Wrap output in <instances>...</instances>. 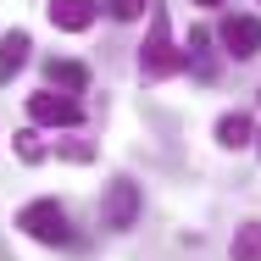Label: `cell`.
<instances>
[{"mask_svg": "<svg viewBox=\"0 0 261 261\" xmlns=\"http://www.w3.org/2000/svg\"><path fill=\"white\" fill-rule=\"evenodd\" d=\"M178 67H184V50H178V39H172V22H167V11L150 0V34H145V45H139V78H172Z\"/></svg>", "mask_w": 261, "mask_h": 261, "instance_id": "obj_1", "label": "cell"}, {"mask_svg": "<svg viewBox=\"0 0 261 261\" xmlns=\"http://www.w3.org/2000/svg\"><path fill=\"white\" fill-rule=\"evenodd\" d=\"M17 228L34 239V245H72V228H67V211L56 200H28L17 211Z\"/></svg>", "mask_w": 261, "mask_h": 261, "instance_id": "obj_2", "label": "cell"}, {"mask_svg": "<svg viewBox=\"0 0 261 261\" xmlns=\"http://www.w3.org/2000/svg\"><path fill=\"white\" fill-rule=\"evenodd\" d=\"M139 184H128V178H117L111 189H106V200H100V228H111V233H128L134 222H139Z\"/></svg>", "mask_w": 261, "mask_h": 261, "instance_id": "obj_3", "label": "cell"}, {"mask_svg": "<svg viewBox=\"0 0 261 261\" xmlns=\"http://www.w3.org/2000/svg\"><path fill=\"white\" fill-rule=\"evenodd\" d=\"M28 117H34L39 128H78V122H84V106L72 100V95L39 89V95H28Z\"/></svg>", "mask_w": 261, "mask_h": 261, "instance_id": "obj_4", "label": "cell"}, {"mask_svg": "<svg viewBox=\"0 0 261 261\" xmlns=\"http://www.w3.org/2000/svg\"><path fill=\"white\" fill-rule=\"evenodd\" d=\"M222 50L233 61H250L261 50V17H228L222 22Z\"/></svg>", "mask_w": 261, "mask_h": 261, "instance_id": "obj_5", "label": "cell"}, {"mask_svg": "<svg viewBox=\"0 0 261 261\" xmlns=\"http://www.w3.org/2000/svg\"><path fill=\"white\" fill-rule=\"evenodd\" d=\"M95 11H100V0H50V22L61 34H84L95 22Z\"/></svg>", "mask_w": 261, "mask_h": 261, "instance_id": "obj_6", "label": "cell"}, {"mask_svg": "<svg viewBox=\"0 0 261 261\" xmlns=\"http://www.w3.org/2000/svg\"><path fill=\"white\" fill-rule=\"evenodd\" d=\"M45 78H50V89H61V95H84L89 89V67L84 61H50Z\"/></svg>", "mask_w": 261, "mask_h": 261, "instance_id": "obj_7", "label": "cell"}, {"mask_svg": "<svg viewBox=\"0 0 261 261\" xmlns=\"http://www.w3.org/2000/svg\"><path fill=\"white\" fill-rule=\"evenodd\" d=\"M28 50H34V45H28V34H22V28L0 39V84H11V78L28 67Z\"/></svg>", "mask_w": 261, "mask_h": 261, "instance_id": "obj_8", "label": "cell"}, {"mask_svg": "<svg viewBox=\"0 0 261 261\" xmlns=\"http://www.w3.org/2000/svg\"><path fill=\"white\" fill-rule=\"evenodd\" d=\"M217 145H222V150H245V145H256L250 117H245V111H228V117L217 122Z\"/></svg>", "mask_w": 261, "mask_h": 261, "instance_id": "obj_9", "label": "cell"}, {"mask_svg": "<svg viewBox=\"0 0 261 261\" xmlns=\"http://www.w3.org/2000/svg\"><path fill=\"white\" fill-rule=\"evenodd\" d=\"M184 67H195V78H211V72H217V61H211V34H206V28L189 34V45H184Z\"/></svg>", "mask_w": 261, "mask_h": 261, "instance_id": "obj_10", "label": "cell"}, {"mask_svg": "<svg viewBox=\"0 0 261 261\" xmlns=\"http://www.w3.org/2000/svg\"><path fill=\"white\" fill-rule=\"evenodd\" d=\"M233 261H261V222H245L233 233Z\"/></svg>", "mask_w": 261, "mask_h": 261, "instance_id": "obj_11", "label": "cell"}, {"mask_svg": "<svg viewBox=\"0 0 261 261\" xmlns=\"http://www.w3.org/2000/svg\"><path fill=\"white\" fill-rule=\"evenodd\" d=\"M100 6L117 17V22H134V17H145V6H150V0H100Z\"/></svg>", "mask_w": 261, "mask_h": 261, "instance_id": "obj_12", "label": "cell"}, {"mask_svg": "<svg viewBox=\"0 0 261 261\" xmlns=\"http://www.w3.org/2000/svg\"><path fill=\"white\" fill-rule=\"evenodd\" d=\"M17 156H22V161H39V156H45V145H39V134H34V128H22V134H17Z\"/></svg>", "mask_w": 261, "mask_h": 261, "instance_id": "obj_13", "label": "cell"}, {"mask_svg": "<svg viewBox=\"0 0 261 261\" xmlns=\"http://www.w3.org/2000/svg\"><path fill=\"white\" fill-rule=\"evenodd\" d=\"M195 6H222V0H195Z\"/></svg>", "mask_w": 261, "mask_h": 261, "instance_id": "obj_14", "label": "cell"}, {"mask_svg": "<svg viewBox=\"0 0 261 261\" xmlns=\"http://www.w3.org/2000/svg\"><path fill=\"white\" fill-rule=\"evenodd\" d=\"M256 150H261V134H256Z\"/></svg>", "mask_w": 261, "mask_h": 261, "instance_id": "obj_15", "label": "cell"}]
</instances>
